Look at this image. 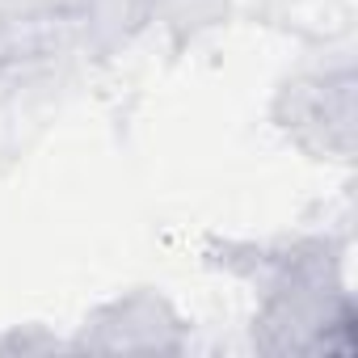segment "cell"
Here are the masks:
<instances>
[{"label": "cell", "instance_id": "cell-1", "mask_svg": "<svg viewBox=\"0 0 358 358\" xmlns=\"http://www.w3.org/2000/svg\"><path fill=\"white\" fill-rule=\"evenodd\" d=\"M72 345L76 350H182L186 324L164 295L131 291L97 308Z\"/></svg>", "mask_w": 358, "mask_h": 358}]
</instances>
